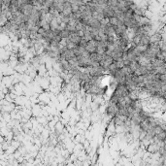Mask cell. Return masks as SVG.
Instances as JSON below:
<instances>
[{
	"label": "cell",
	"mask_w": 166,
	"mask_h": 166,
	"mask_svg": "<svg viewBox=\"0 0 166 166\" xmlns=\"http://www.w3.org/2000/svg\"><path fill=\"white\" fill-rule=\"evenodd\" d=\"M76 46H78L77 44H75V43H73V42H71V41L67 40L66 39V44H65V47H66L67 49H70V50H73Z\"/></svg>",
	"instance_id": "52a82bcc"
},
{
	"label": "cell",
	"mask_w": 166,
	"mask_h": 166,
	"mask_svg": "<svg viewBox=\"0 0 166 166\" xmlns=\"http://www.w3.org/2000/svg\"><path fill=\"white\" fill-rule=\"evenodd\" d=\"M105 55V54H104ZM101 54H97V52H92V54H89V59L91 61H95V62H100L102 58H103V55Z\"/></svg>",
	"instance_id": "3957f363"
},
{
	"label": "cell",
	"mask_w": 166,
	"mask_h": 166,
	"mask_svg": "<svg viewBox=\"0 0 166 166\" xmlns=\"http://www.w3.org/2000/svg\"><path fill=\"white\" fill-rule=\"evenodd\" d=\"M119 19H118V18H116V17H111V18H109V23L110 24H112L113 26H116V25H118V23H119Z\"/></svg>",
	"instance_id": "277c9868"
},
{
	"label": "cell",
	"mask_w": 166,
	"mask_h": 166,
	"mask_svg": "<svg viewBox=\"0 0 166 166\" xmlns=\"http://www.w3.org/2000/svg\"><path fill=\"white\" fill-rule=\"evenodd\" d=\"M52 4H54V0H43L42 1V5L45 6V7L49 8V9L52 7Z\"/></svg>",
	"instance_id": "8992f818"
},
{
	"label": "cell",
	"mask_w": 166,
	"mask_h": 166,
	"mask_svg": "<svg viewBox=\"0 0 166 166\" xmlns=\"http://www.w3.org/2000/svg\"><path fill=\"white\" fill-rule=\"evenodd\" d=\"M82 37H80L79 35H78L77 32H70V34H69V36H68V38H67V40L71 41V42H73V43H75V44H79V42H80V40H81Z\"/></svg>",
	"instance_id": "7a4b0ae2"
},
{
	"label": "cell",
	"mask_w": 166,
	"mask_h": 166,
	"mask_svg": "<svg viewBox=\"0 0 166 166\" xmlns=\"http://www.w3.org/2000/svg\"><path fill=\"white\" fill-rule=\"evenodd\" d=\"M79 46L81 47V48H85V46L88 45V40L85 39V38H81V40H80V42H79Z\"/></svg>",
	"instance_id": "ba28073f"
},
{
	"label": "cell",
	"mask_w": 166,
	"mask_h": 166,
	"mask_svg": "<svg viewBox=\"0 0 166 166\" xmlns=\"http://www.w3.org/2000/svg\"><path fill=\"white\" fill-rule=\"evenodd\" d=\"M118 107L117 103H109L108 104L107 108H106V113L109 117H115L116 115L118 114Z\"/></svg>",
	"instance_id": "6da1fadb"
},
{
	"label": "cell",
	"mask_w": 166,
	"mask_h": 166,
	"mask_svg": "<svg viewBox=\"0 0 166 166\" xmlns=\"http://www.w3.org/2000/svg\"><path fill=\"white\" fill-rule=\"evenodd\" d=\"M69 34H70V31H68V30L65 29V28L59 32V35L61 36V38H62V39H67V38H68V36H69Z\"/></svg>",
	"instance_id": "5b68a950"
}]
</instances>
